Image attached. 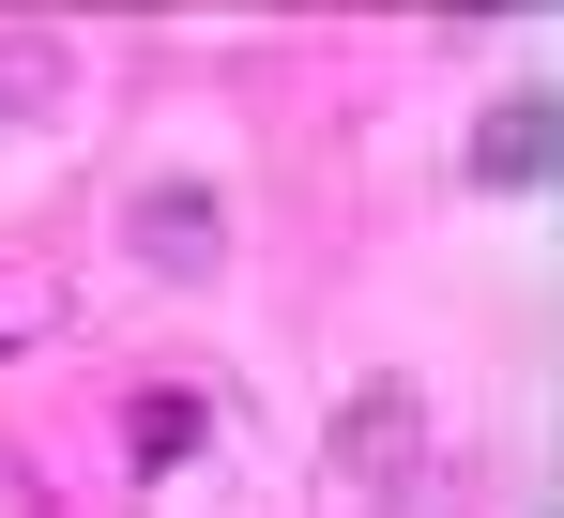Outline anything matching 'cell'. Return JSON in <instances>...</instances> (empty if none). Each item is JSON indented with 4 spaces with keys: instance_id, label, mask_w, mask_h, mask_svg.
Instances as JSON below:
<instances>
[{
    "instance_id": "obj_4",
    "label": "cell",
    "mask_w": 564,
    "mask_h": 518,
    "mask_svg": "<svg viewBox=\"0 0 564 518\" xmlns=\"http://www.w3.org/2000/svg\"><path fill=\"white\" fill-rule=\"evenodd\" d=\"M138 457H198V397H138Z\"/></svg>"
},
{
    "instance_id": "obj_3",
    "label": "cell",
    "mask_w": 564,
    "mask_h": 518,
    "mask_svg": "<svg viewBox=\"0 0 564 518\" xmlns=\"http://www.w3.org/2000/svg\"><path fill=\"white\" fill-rule=\"evenodd\" d=\"M138 245L169 259V274H198V259H214V214H198V198H169V214H138Z\"/></svg>"
},
{
    "instance_id": "obj_2",
    "label": "cell",
    "mask_w": 564,
    "mask_h": 518,
    "mask_svg": "<svg viewBox=\"0 0 564 518\" xmlns=\"http://www.w3.org/2000/svg\"><path fill=\"white\" fill-rule=\"evenodd\" d=\"M473 169H488V183H534V169H550V107H503V122L473 138Z\"/></svg>"
},
{
    "instance_id": "obj_1",
    "label": "cell",
    "mask_w": 564,
    "mask_h": 518,
    "mask_svg": "<svg viewBox=\"0 0 564 518\" xmlns=\"http://www.w3.org/2000/svg\"><path fill=\"white\" fill-rule=\"evenodd\" d=\"M351 488H381V473H412V397H351Z\"/></svg>"
}]
</instances>
